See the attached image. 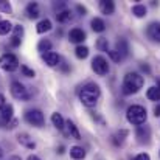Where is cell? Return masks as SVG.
I'll list each match as a JSON object with an SVG mask.
<instances>
[{
    "mask_svg": "<svg viewBox=\"0 0 160 160\" xmlns=\"http://www.w3.org/2000/svg\"><path fill=\"white\" fill-rule=\"evenodd\" d=\"M143 76L135 73V72H129L126 73L124 79H123V93L124 95H132V93H137L142 87H143Z\"/></svg>",
    "mask_w": 160,
    "mask_h": 160,
    "instance_id": "1",
    "label": "cell"
},
{
    "mask_svg": "<svg viewBox=\"0 0 160 160\" xmlns=\"http://www.w3.org/2000/svg\"><path fill=\"white\" fill-rule=\"evenodd\" d=\"M100 95H101L100 87H98L97 84H93V82H89V84H86V86L81 89V92H79V100H81V103H82L84 106L93 107L97 104Z\"/></svg>",
    "mask_w": 160,
    "mask_h": 160,
    "instance_id": "2",
    "label": "cell"
},
{
    "mask_svg": "<svg viewBox=\"0 0 160 160\" xmlns=\"http://www.w3.org/2000/svg\"><path fill=\"white\" fill-rule=\"evenodd\" d=\"M126 118L131 124H135V126H142L146 118H148V112L143 106H138V104H134V106L128 107V112H126Z\"/></svg>",
    "mask_w": 160,
    "mask_h": 160,
    "instance_id": "3",
    "label": "cell"
},
{
    "mask_svg": "<svg viewBox=\"0 0 160 160\" xmlns=\"http://www.w3.org/2000/svg\"><path fill=\"white\" fill-rule=\"evenodd\" d=\"M11 95H12L14 98L20 100V101H28V100L31 98L28 89H27L22 82H19V81H14V82L11 84Z\"/></svg>",
    "mask_w": 160,
    "mask_h": 160,
    "instance_id": "4",
    "label": "cell"
},
{
    "mask_svg": "<svg viewBox=\"0 0 160 160\" xmlns=\"http://www.w3.org/2000/svg\"><path fill=\"white\" fill-rule=\"evenodd\" d=\"M25 120H27L30 124L36 126V128H42V126H44V121H45L44 113H42L39 109H31V110H27V113H25Z\"/></svg>",
    "mask_w": 160,
    "mask_h": 160,
    "instance_id": "5",
    "label": "cell"
},
{
    "mask_svg": "<svg viewBox=\"0 0 160 160\" xmlns=\"http://www.w3.org/2000/svg\"><path fill=\"white\" fill-rule=\"evenodd\" d=\"M0 67L5 70V72H14L17 67H19V59L11 53L3 54L0 58Z\"/></svg>",
    "mask_w": 160,
    "mask_h": 160,
    "instance_id": "6",
    "label": "cell"
},
{
    "mask_svg": "<svg viewBox=\"0 0 160 160\" xmlns=\"http://www.w3.org/2000/svg\"><path fill=\"white\" fill-rule=\"evenodd\" d=\"M92 70H93L97 75L104 76V75L109 73V64H107V61L103 56H95V58L92 59Z\"/></svg>",
    "mask_w": 160,
    "mask_h": 160,
    "instance_id": "7",
    "label": "cell"
},
{
    "mask_svg": "<svg viewBox=\"0 0 160 160\" xmlns=\"http://www.w3.org/2000/svg\"><path fill=\"white\" fill-rule=\"evenodd\" d=\"M146 33H148V38H149L151 41L159 42L160 44V22H152V23H149Z\"/></svg>",
    "mask_w": 160,
    "mask_h": 160,
    "instance_id": "8",
    "label": "cell"
},
{
    "mask_svg": "<svg viewBox=\"0 0 160 160\" xmlns=\"http://www.w3.org/2000/svg\"><path fill=\"white\" fill-rule=\"evenodd\" d=\"M68 41L73 42V44H81V42L86 41V33L81 28H73L68 33Z\"/></svg>",
    "mask_w": 160,
    "mask_h": 160,
    "instance_id": "9",
    "label": "cell"
},
{
    "mask_svg": "<svg viewBox=\"0 0 160 160\" xmlns=\"http://www.w3.org/2000/svg\"><path fill=\"white\" fill-rule=\"evenodd\" d=\"M64 128H65V134L70 135L72 138H75V140H79V138H81V134H79V131H78V126H76L73 121L67 120V121L64 123Z\"/></svg>",
    "mask_w": 160,
    "mask_h": 160,
    "instance_id": "10",
    "label": "cell"
},
{
    "mask_svg": "<svg viewBox=\"0 0 160 160\" xmlns=\"http://www.w3.org/2000/svg\"><path fill=\"white\" fill-rule=\"evenodd\" d=\"M137 138L140 140V143H148L151 138V128L149 126H138L137 128Z\"/></svg>",
    "mask_w": 160,
    "mask_h": 160,
    "instance_id": "11",
    "label": "cell"
},
{
    "mask_svg": "<svg viewBox=\"0 0 160 160\" xmlns=\"http://www.w3.org/2000/svg\"><path fill=\"white\" fill-rule=\"evenodd\" d=\"M42 59H44V62H45L48 67H58V65H59V62H61L59 54L53 53V52L44 53V54H42Z\"/></svg>",
    "mask_w": 160,
    "mask_h": 160,
    "instance_id": "12",
    "label": "cell"
},
{
    "mask_svg": "<svg viewBox=\"0 0 160 160\" xmlns=\"http://www.w3.org/2000/svg\"><path fill=\"white\" fill-rule=\"evenodd\" d=\"M100 11L106 16H110L115 12V3L112 0H101L100 2Z\"/></svg>",
    "mask_w": 160,
    "mask_h": 160,
    "instance_id": "13",
    "label": "cell"
},
{
    "mask_svg": "<svg viewBox=\"0 0 160 160\" xmlns=\"http://www.w3.org/2000/svg\"><path fill=\"white\" fill-rule=\"evenodd\" d=\"M17 142H19L20 145H23L25 148H28V149H34V148H36V143L33 142V138H31L28 134H19V135H17Z\"/></svg>",
    "mask_w": 160,
    "mask_h": 160,
    "instance_id": "14",
    "label": "cell"
},
{
    "mask_svg": "<svg viewBox=\"0 0 160 160\" xmlns=\"http://www.w3.org/2000/svg\"><path fill=\"white\" fill-rule=\"evenodd\" d=\"M115 47H117L115 50L120 53L121 58H126V56L129 54V44H128V41H126V39H118Z\"/></svg>",
    "mask_w": 160,
    "mask_h": 160,
    "instance_id": "15",
    "label": "cell"
},
{
    "mask_svg": "<svg viewBox=\"0 0 160 160\" xmlns=\"http://www.w3.org/2000/svg\"><path fill=\"white\" fill-rule=\"evenodd\" d=\"M39 5L36 3V2H31V3H28L27 5V16L30 17V19H36V17H39Z\"/></svg>",
    "mask_w": 160,
    "mask_h": 160,
    "instance_id": "16",
    "label": "cell"
},
{
    "mask_svg": "<svg viewBox=\"0 0 160 160\" xmlns=\"http://www.w3.org/2000/svg\"><path fill=\"white\" fill-rule=\"evenodd\" d=\"M56 19L61 23H67V22H70L73 19V16H72V11L70 9H62V11L56 12Z\"/></svg>",
    "mask_w": 160,
    "mask_h": 160,
    "instance_id": "17",
    "label": "cell"
},
{
    "mask_svg": "<svg viewBox=\"0 0 160 160\" xmlns=\"http://www.w3.org/2000/svg\"><path fill=\"white\" fill-rule=\"evenodd\" d=\"M12 112H14V109H12L11 104H5L0 109V118H3L5 121H11L12 120Z\"/></svg>",
    "mask_w": 160,
    "mask_h": 160,
    "instance_id": "18",
    "label": "cell"
},
{
    "mask_svg": "<svg viewBox=\"0 0 160 160\" xmlns=\"http://www.w3.org/2000/svg\"><path fill=\"white\" fill-rule=\"evenodd\" d=\"M90 25H92V30H93L95 33H103V31L106 30V23H104V20L100 19V17H95Z\"/></svg>",
    "mask_w": 160,
    "mask_h": 160,
    "instance_id": "19",
    "label": "cell"
},
{
    "mask_svg": "<svg viewBox=\"0 0 160 160\" xmlns=\"http://www.w3.org/2000/svg\"><path fill=\"white\" fill-rule=\"evenodd\" d=\"M70 156L75 160H82L86 157V151L81 146H73V148H70Z\"/></svg>",
    "mask_w": 160,
    "mask_h": 160,
    "instance_id": "20",
    "label": "cell"
},
{
    "mask_svg": "<svg viewBox=\"0 0 160 160\" xmlns=\"http://www.w3.org/2000/svg\"><path fill=\"white\" fill-rule=\"evenodd\" d=\"M52 123H53V126L56 129H59V131H62L64 129V118H62V115L61 113H58V112H54L53 115H52Z\"/></svg>",
    "mask_w": 160,
    "mask_h": 160,
    "instance_id": "21",
    "label": "cell"
},
{
    "mask_svg": "<svg viewBox=\"0 0 160 160\" xmlns=\"http://www.w3.org/2000/svg\"><path fill=\"white\" fill-rule=\"evenodd\" d=\"M36 30H38V33H39V34L47 33V31H50V30H52V22H50L48 19H44V20H41V22L38 23Z\"/></svg>",
    "mask_w": 160,
    "mask_h": 160,
    "instance_id": "22",
    "label": "cell"
},
{
    "mask_svg": "<svg viewBox=\"0 0 160 160\" xmlns=\"http://www.w3.org/2000/svg\"><path fill=\"white\" fill-rule=\"evenodd\" d=\"M146 97H148L151 101H160V89L157 87V86L149 87L148 92H146Z\"/></svg>",
    "mask_w": 160,
    "mask_h": 160,
    "instance_id": "23",
    "label": "cell"
},
{
    "mask_svg": "<svg viewBox=\"0 0 160 160\" xmlns=\"http://www.w3.org/2000/svg\"><path fill=\"white\" fill-rule=\"evenodd\" d=\"M132 14H134L135 17H145V16H146V6H145V5H140V3L134 5V6H132Z\"/></svg>",
    "mask_w": 160,
    "mask_h": 160,
    "instance_id": "24",
    "label": "cell"
},
{
    "mask_svg": "<svg viewBox=\"0 0 160 160\" xmlns=\"http://www.w3.org/2000/svg\"><path fill=\"white\" fill-rule=\"evenodd\" d=\"M128 135V131H120V132H117L115 135H112V142H113V145H117V146H120L123 142H124V137Z\"/></svg>",
    "mask_w": 160,
    "mask_h": 160,
    "instance_id": "25",
    "label": "cell"
},
{
    "mask_svg": "<svg viewBox=\"0 0 160 160\" xmlns=\"http://www.w3.org/2000/svg\"><path fill=\"white\" fill-rule=\"evenodd\" d=\"M38 50L41 52V53H48L50 50H52V42L50 41H47V39H42L39 44H38Z\"/></svg>",
    "mask_w": 160,
    "mask_h": 160,
    "instance_id": "26",
    "label": "cell"
},
{
    "mask_svg": "<svg viewBox=\"0 0 160 160\" xmlns=\"http://www.w3.org/2000/svg\"><path fill=\"white\" fill-rule=\"evenodd\" d=\"M11 30H12V25H11L9 20H0V34L2 36L8 34Z\"/></svg>",
    "mask_w": 160,
    "mask_h": 160,
    "instance_id": "27",
    "label": "cell"
},
{
    "mask_svg": "<svg viewBox=\"0 0 160 160\" xmlns=\"http://www.w3.org/2000/svg\"><path fill=\"white\" fill-rule=\"evenodd\" d=\"M75 54H76V58H79V59H86V58L89 56V48L84 47V45H78L76 50H75Z\"/></svg>",
    "mask_w": 160,
    "mask_h": 160,
    "instance_id": "28",
    "label": "cell"
},
{
    "mask_svg": "<svg viewBox=\"0 0 160 160\" xmlns=\"http://www.w3.org/2000/svg\"><path fill=\"white\" fill-rule=\"evenodd\" d=\"M97 48L100 52H109V42H107L106 38H100L97 41Z\"/></svg>",
    "mask_w": 160,
    "mask_h": 160,
    "instance_id": "29",
    "label": "cell"
},
{
    "mask_svg": "<svg viewBox=\"0 0 160 160\" xmlns=\"http://www.w3.org/2000/svg\"><path fill=\"white\" fill-rule=\"evenodd\" d=\"M20 72H22L23 76H27V78H33V76H34V70H31V68L27 67V65H20Z\"/></svg>",
    "mask_w": 160,
    "mask_h": 160,
    "instance_id": "30",
    "label": "cell"
},
{
    "mask_svg": "<svg viewBox=\"0 0 160 160\" xmlns=\"http://www.w3.org/2000/svg\"><path fill=\"white\" fill-rule=\"evenodd\" d=\"M12 30H14V36L12 38L22 39V36H23V27L22 25H16V27H12Z\"/></svg>",
    "mask_w": 160,
    "mask_h": 160,
    "instance_id": "31",
    "label": "cell"
},
{
    "mask_svg": "<svg viewBox=\"0 0 160 160\" xmlns=\"http://www.w3.org/2000/svg\"><path fill=\"white\" fill-rule=\"evenodd\" d=\"M0 11H2V12H11L12 9H11V5H9L8 2L0 0Z\"/></svg>",
    "mask_w": 160,
    "mask_h": 160,
    "instance_id": "32",
    "label": "cell"
},
{
    "mask_svg": "<svg viewBox=\"0 0 160 160\" xmlns=\"http://www.w3.org/2000/svg\"><path fill=\"white\" fill-rule=\"evenodd\" d=\"M109 54H110V58H112V61H115V62H120L123 58L120 56V53L117 52V50H109Z\"/></svg>",
    "mask_w": 160,
    "mask_h": 160,
    "instance_id": "33",
    "label": "cell"
},
{
    "mask_svg": "<svg viewBox=\"0 0 160 160\" xmlns=\"http://www.w3.org/2000/svg\"><path fill=\"white\" fill-rule=\"evenodd\" d=\"M134 160H151V157H149L146 152H142V154H138V156H137Z\"/></svg>",
    "mask_w": 160,
    "mask_h": 160,
    "instance_id": "34",
    "label": "cell"
},
{
    "mask_svg": "<svg viewBox=\"0 0 160 160\" xmlns=\"http://www.w3.org/2000/svg\"><path fill=\"white\" fill-rule=\"evenodd\" d=\"M20 41H22V39L12 38V39H11V45H12V47H19V45H20Z\"/></svg>",
    "mask_w": 160,
    "mask_h": 160,
    "instance_id": "35",
    "label": "cell"
},
{
    "mask_svg": "<svg viewBox=\"0 0 160 160\" xmlns=\"http://www.w3.org/2000/svg\"><path fill=\"white\" fill-rule=\"evenodd\" d=\"M76 9H78V11H79V12H81V14H82V16H84V14H86V12H87V9H86V8H84V6H81V5H78V6H76Z\"/></svg>",
    "mask_w": 160,
    "mask_h": 160,
    "instance_id": "36",
    "label": "cell"
},
{
    "mask_svg": "<svg viewBox=\"0 0 160 160\" xmlns=\"http://www.w3.org/2000/svg\"><path fill=\"white\" fill-rule=\"evenodd\" d=\"M140 67H142V70H143V72H146V73H149V72H151V68H149V65H148V64H142Z\"/></svg>",
    "mask_w": 160,
    "mask_h": 160,
    "instance_id": "37",
    "label": "cell"
},
{
    "mask_svg": "<svg viewBox=\"0 0 160 160\" xmlns=\"http://www.w3.org/2000/svg\"><path fill=\"white\" fill-rule=\"evenodd\" d=\"M154 115H156V117H160V104H157V106L154 107Z\"/></svg>",
    "mask_w": 160,
    "mask_h": 160,
    "instance_id": "38",
    "label": "cell"
},
{
    "mask_svg": "<svg viewBox=\"0 0 160 160\" xmlns=\"http://www.w3.org/2000/svg\"><path fill=\"white\" fill-rule=\"evenodd\" d=\"M5 104H6V103H5V97H3V95L0 93V109L5 106Z\"/></svg>",
    "mask_w": 160,
    "mask_h": 160,
    "instance_id": "39",
    "label": "cell"
},
{
    "mask_svg": "<svg viewBox=\"0 0 160 160\" xmlns=\"http://www.w3.org/2000/svg\"><path fill=\"white\" fill-rule=\"evenodd\" d=\"M61 65V64H59ZM61 68H62V72H68V67L67 65H61Z\"/></svg>",
    "mask_w": 160,
    "mask_h": 160,
    "instance_id": "40",
    "label": "cell"
},
{
    "mask_svg": "<svg viewBox=\"0 0 160 160\" xmlns=\"http://www.w3.org/2000/svg\"><path fill=\"white\" fill-rule=\"evenodd\" d=\"M28 160H41V159H39V157H36V156H30Z\"/></svg>",
    "mask_w": 160,
    "mask_h": 160,
    "instance_id": "41",
    "label": "cell"
},
{
    "mask_svg": "<svg viewBox=\"0 0 160 160\" xmlns=\"http://www.w3.org/2000/svg\"><path fill=\"white\" fill-rule=\"evenodd\" d=\"M64 149H65L64 146H59V151H58V152H59V154H62V152H64Z\"/></svg>",
    "mask_w": 160,
    "mask_h": 160,
    "instance_id": "42",
    "label": "cell"
},
{
    "mask_svg": "<svg viewBox=\"0 0 160 160\" xmlns=\"http://www.w3.org/2000/svg\"><path fill=\"white\" fill-rule=\"evenodd\" d=\"M9 160H20V157H17V156H12Z\"/></svg>",
    "mask_w": 160,
    "mask_h": 160,
    "instance_id": "43",
    "label": "cell"
},
{
    "mask_svg": "<svg viewBox=\"0 0 160 160\" xmlns=\"http://www.w3.org/2000/svg\"><path fill=\"white\" fill-rule=\"evenodd\" d=\"M157 87L160 89V79H157Z\"/></svg>",
    "mask_w": 160,
    "mask_h": 160,
    "instance_id": "44",
    "label": "cell"
},
{
    "mask_svg": "<svg viewBox=\"0 0 160 160\" xmlns=\"http://www.w3.org/2000/svg\"><path fill=\"white\" fill-rule=\"evenodd\" d=\"M2 156H3V152H2V149H0V157H2Z\"/></svg>",
    "mask_w": 160,
    "mask_h": 160,
    "instance_id": "45",
    "label": "cell"
}]
</instances>
